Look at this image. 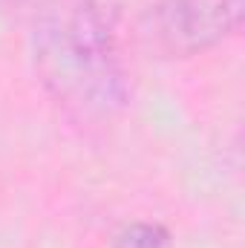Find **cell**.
Here are the masks:
<instances>
[{"label":"cell","instance_id":"1","mask_svg":"<svg viewBox=\"0 0 245 248\" xmlns=\"http://www.w3.org/2000/svg\"><path fill=\"white\" fill-rule=\"evenodd\" d=\"M38 63L44 81L81 107H116L124 101V72L113 23L92 0L63 3L38 29Z\"/></svg>","mask_w":245,"mask_h":248},{"label":"cell","instance_id":"2","mask_svg":"<svg viewBox=\"0 0 245 248\" xmlns=\"http://www.w3.org/2000/svg\"><path fill=\"white\" fill-rule=\"evenodd\" d=\"M243 20V0H159L141 17V38L165 55H193Z\"/></svg>","mask_w":245,"mask_h":248},{"label":"cell","instance_id":"3","mask_svg":"<svg viewBox=\"0 0 245 248\" xmlns=\"http://www.w3.org/2000/svg\"><path fill=\"white\" fill-rule=\"evenodd\" d=\"M170 237L156 222H133L119 231L113 248H168Z\"/></svg>","mask_w":245,"mask_h":248}]
</instances>
